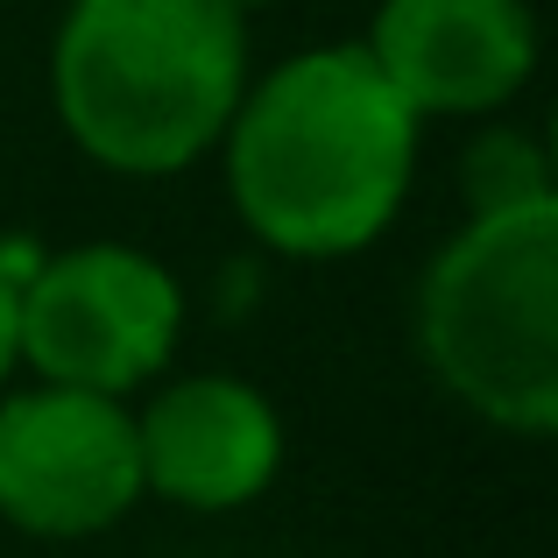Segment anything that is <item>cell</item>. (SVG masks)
I'll return each instance as SVG.
<instances>
[{"mask_svg":"<svg viewBox=\"0 0 558 558\" xmlns=\"http://www.w3.org/2000/svg\"><path fill=\"white\" fill-rule=\"evenodd\" d=\"M424 121L361 43L298 50L247 85L227 135V191L269 255L340 262L389 233L417 178Z\"/></svg>","mask_w":558,"mask_h":558,"instance_id":"cell-1","label":"cell"},{"mask_svg":"<svg viewBox=\"0 0 558 558\" xmlns=\"http://www.w3.org/2000/svg\"><path fill=\"white\" fill-rule=\"evenodd\" d=\"M247 93V22L227 0H71L50 99L113 178H178L219 149Z\"/></svg>","mask_w":558,"mask_h":558,"instance_id":"cell-2","label":"cell"},{"mask_svg":"<svg viewBox=\"0 0 558 558\" xmlns=\"http://www.w3.org/2000/svg\"><path fill=\"white\" fill-rule=\"evenodd\" d=\"M417 354L481 424L558 432V198L474 213L417 283Z\"/></svg>","mask_w":558,"mask_h":558,"instance_id":"cell-3","label":"cell"},{"mask_svg":"<svg viewBox=\"0 0 558 558\" xmlns=\"http://www.w3.org/2000/svg\"><path fill=\"white\" fill-rule=\"evenodd\" d=\"M184 332V283L128 241H85L43 255L14 298V347L36 381L93 396H135L170 368Z\"/></svg>","mask_w":558,"mask_h":558,"instance_id":"cell-4","label":"cell"},{"mask_svg":"<svg viewBox=\"0 0 558 558\" xmlns=\"http://www.w3.org/2000/svg\"><path fill=\"white\" fill-rule=\"evenodd\" d=\"M142 502L135 410L121 396L36 389L0 396V523L43 545L99 537Z\"/></svg>","mask_w":558,"mask_h":558,"instance_id":"cell-5","label":"cell"},{"mask_svg":"<svg viewBox=\"0 0 558 558\" xmlns=\"http://www.w3.org/2000/svg\"><path fill=\"white\" fill-rule=\"evenodd\" d=\"M361 50L417 121H474L531 85L537 22L523 0H381Z\"/></svg>","mask_w":558,"mask_h":558,"instance_id":"cell-6","label":"cell"},{"mask_svg":"<svg viewBox=\"0 0 558 558\" xmlns=\"http://www.w3.org/2000/svg\"><path fill=\"white\" fill-rule=\"evenodd\" d=\"M135 452L142 495H163L191 517H227L276 488L283 417L241 375H184L135 410Z\"/></svg>","mask_w":558,"mask_h":558,"instance_id":"cell-7","label":"cell"},{"mask_svg":"<svg viewBox=\"0 0 558 558\" xmlns=\"http://www.w3.org/2000/svg\"><path fill=\"white\" fill-rule=\"evenodd\" d=\"M460 191L466 213H502V205H531V198H558L551 191V163L531 135L517 128H488L460 163Z\"/></svg>","mask_w":558,"mask_h":558,"instance_id":"cell-8","label":"cell"},{"mask_svg":"<svg viewBox=\"0 0 558 558\" xmlns=\"http://www.w3.org/2000/svg\"><path fill=\"white\" fill-rule=\"evenodd\" d=\"M14 298H22V290L0 276V389H8L14 368H22V347H14Z\"/></svg>","mask_w":558,"mask_h":558,"instance_id":"cell-9","label":"cell"},{"mask_svg":"<svg viewBox=\"0 0 558 558\" xmlns=\"http://www.w3.org/2000/svg\"><path fill=\"white\" fill-rule=\"evenodd\" d=\"M227 8H241V14H247V8H262V0H227Z\"/></svg>","mask_w":558,"mask_h":558,"instance_id":"cell-10","label":"cell"}]
</instances>
